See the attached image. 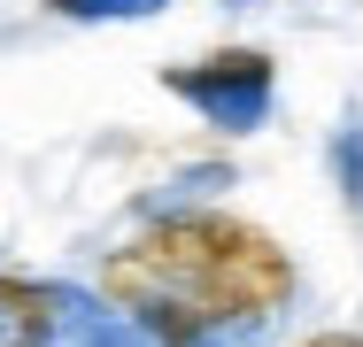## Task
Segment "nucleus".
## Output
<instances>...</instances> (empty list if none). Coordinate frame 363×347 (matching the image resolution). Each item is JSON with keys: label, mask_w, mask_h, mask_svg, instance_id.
<instances>
[{"label": "nucleus", "mask_w": 363, "mask_h": 347, "mask_svg": "<svg viewBox=\"0 0 363 347\" xmlns=\"http://www.w3.org/2000/svg\"><path fill=\"white\" fill-rule=\"evenodd\" d=\"M301 347H363V332H317V340H301Z\"/></svg>", "instance_id": "39448f33"}, {"label": "nucleus", "mask_w": 363, "mask_h": 347, "mask_svg": "<svg viewBox=\"0 0 363 347\" xmlns=\"http://www.w3.org/2000/svg\"><path fill=\"white\" fill-rule=\"evenodd\" d=\"M55 16H101V8H155V0H47Z\"/></svg>", "instance_id": "20e7f679"}, {"label": "nucleus", "mask_w": 363, "mask_h": 347, "mask_svg": "<svg viewBox=\"0 0 363 347\" xmlns=\"http://www.w3.org/2000/svg\"><path fill=\"white\" fill-rule=\"evenodd\" d=\"M178 101H194L201 116H217V124H247V116H263V101H271V55L263 47H224L209 62H186L162 77Z\"/></svg>", "instance_id": "f03ea898"}, {"label": "nucleus", "mask_w": 363, "mask_h": 347, "mask_svg": "<svg viewBox=\"0 0 363 347\" xmlns=\"http://www.w3.org/2000/svg\"><path fill=\"white\" fill-rule=\"evenodd\" d=\"M108 309L147 324L162 347H209L217 332L271 324L294 301V255L247 216L162 208L101 263Z\"/></svg>", "instance_id": "f257e3e1"}, {"label": "nucleus", "mask_w": 363, "mask_h": 347, "mask_svg": "<svg viewBox=\"0 0 363 347\" xmlns=\"http://www.w3.org/2000/svg\"><path fill=\"white\" fill-rule=\"evenodd\" d=\"M62 324H70V293L62 285L0 271V340H55Z\"/></svg>", "instance_id": "7ed1b4c3"}, {"label": "nucleus", "mask_w": 363, "mask_h": 347, "mask_svg": "<svg viewBox=\"0 0 363 347\" xmlns=\"http://www.w3.org/2000/svg\"><path fill=\"white\" fill-rule=\"evenodd\" d=\"M0 347H47V340H0Z\"/></svg>", "instance_id": "423d86ee"}]
</instances>
